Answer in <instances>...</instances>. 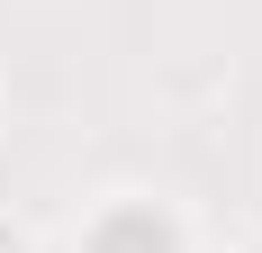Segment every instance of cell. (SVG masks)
Segmentation results:
<instances>
[{
    "instance_id": "1",
    "label": "cell",
    "mask_w": 262,
    "mask_h": 253,
    "mask_svg": "<svg viewBox=\"0 0 262 253\" xmlns=\"http://www.w3.org/2000/svg\"><path fill=\"white\" fill-rule=\"evenodd\" d=\"M91 253H172V226H163L154 208H118V217H100Z\"/></svg>"
}]
</instances>
